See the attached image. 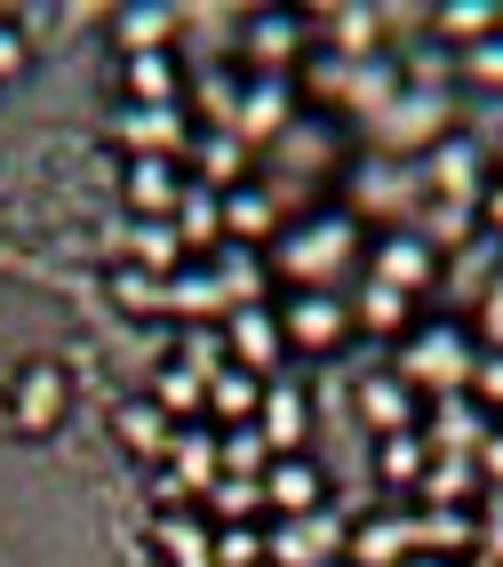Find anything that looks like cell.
<instances>
[{
  "instance_id": "obj_1",
  "label": "cell",
  "mask_w": 503,
  "mask_h": 567,
  "mask_svg": "<svg viewBox=\"0 0 503 567\" xmlns=\"http://www.w3.org/2000/svg\"><path fill=\"white\" fill-rule=\"evenodd\" d=\"M472 368H480V352H472V328H463V320L415 328L408 352H400V375L415 392H463V384H472Z\"/></svg>"
},
{
  "instance_id": "obj_2",
  "label": "cell",
  "mask_w": 503,
  "mask_h": 567,
  "mask_svg": "<svg viewBox=\"0 0 503 567\" xmlns=\"http://www.w3.org/2000/svg\"><path fill=\"white\" fill-rule=\"evenodd\" d=\"M273 312H280L288 352H343L352 344V305L336 288H288V305H273Z\"/></svg>"
},
{
  "instance_id": "obj_3",
  "label": "cell",
  "mask_w": 503,
  "mask_h": 567,
  "mask_svg": "<svg viewBox=\"0 0 503 567\" xmlns=\"http://www.w3.org/2000/svg\"><path fill=\"white\" fill-rule=\"evenodd\" d=\"M72 415V375H64V360H24L17 375H9V424L24 432V440H41V432H57Z\"/></svg>"
},
{
  "instance_id": "obj_4",
  "label": "cell",
  "mask_w": 503,
  "mask_h": 567,
  "mask_svg": "<svg viewBox=\"0 0 503 567\" xmlns=\"http://www.w3.org/2000/svg\"><path fill=\"white\" fill-rule=\"evenodd\" d=\"M280 360H288V336H280V312H273V305H232V312H224V368L264 375V384H273Z\"/></svg>"
},
{
  "instance_id": "obj_5",
  "label": "cell",
  "mask_w": 503,
  "mask_h": 567,
  "mask_svg": "<svg viewBox=\"0 0 503 567\" xmlns=\"http://www.w3.org/2000/svg\"><path fill=\"white\" fill-rule=\"evenodd\" d=\"M296 128V81L288 72H248L240 81V112H232V136L240 144H273Z\"/></svg>"
},
{
  "instance_id": "obj_6",
  "label": "cell",
  "mask_w": 503,
  "mask_h": 567,
  "mask_svg": "<svg viewBox=\"0 0 503 567\" xmlns=\"http://www.w3.org/2000/svg\"><path fill=\"white\" fill-rule=\"evenodd\" d=\"M343 248H352V216H312V224H296V233L280 240V272L296 280V288H320L336 264H343Z\"/></svg>"
},
{
  "instance_id": "obj_7",
  "label": "cell",
  "mask_w": 503,
  "mask_h": 567,
  "mask_svg": "<svg viewBox=\"0 0 503 567\" xmlns=\"http://www.w3.org/2000/svg\"><path fill=\"white\" fill-rule=\"evenodd\" d=\"M240 56L248 72H288L296 56H312V17H296V9H264L240 24Z\"/></svg>"
},
{
  "instance_id": "obj_8",
  "label": "cell",
  "mask_w": 503,
  "mask_h": 567,
  "mask_svg": "<svg viewBox=\"0 0 503 567\" xmlns=\"http://www.w3.org/2000/svg\"><path fill=\"white\" fill-rule=\"evenodd\" d=\"M184 184H192V168L184 161H129V176H121V200H129V224H168L176 216V200H184Z\"/></svg>"
},
{
  "instance_id": "obj_9",
  "label": "cell",
  "mask_w": 503,
  "mask_h": 567,
  "mask_svg": "<svg viewBox=\"0 0 503 567\" xmlns=\"http://www.w3.org/2000/svg\"><path fill=\"white\" fill-rule=\"evenodd\" d=\"M360 424L376 440H392V432H423V392L408 384V375H360Z\"/></svg>"
},
{
  "instance_id": "obj_10",
  "label": "cell",
  "mask_w": 503,
  "mask_h": 567,
  "mask_svg": "<svg viewBox=\"0 0 503 567\" xmlns=\"http://www.w3.org/2000/svg\"><path fill=\"white\" fill-rule=\"evenodd\" d=\"M264 504H273L280 519H320L328 472H320L312 456H273V464H264Z\"/></svg>"
},
{
  "instance_id": "obj_11",
  "label": "cell",
  "mask_w": 503,
  "mask_h": 567,
  "mask_svg": "<svg viewBox=\"0 0 503 567\" xmlns=\"http://www.w3.org/2000/svg\"><path fill=\"white\" fill-rule=\"evenodd\" d=\"M112 440H121L136 464H168L176 415H168L161 400H152V392H136V400H112Z\"/></svg>"
},
{
  "instance_id": "obj_12",
  "label": "cell",
  "mask_w": 503,
  "mask_h": 567,
  "mask_svg": "<svg viewBox=\"0 0 503 567\" xmlns=\"http://www.w3.org/2000/svg\"><path fill=\"white\" fill-rule=\"evenodd\" d=\"M256 432L273 440V456H304V440H312V400H304V384L273 375V384H264V408H256Z\"/></svg>"
},
{
  "instance_id": "obj_13",
  "label": "cell",
  "mask_w": 503,
  "mask_h": 567,
  "mask_svg": "<svg viewBox=\"0 0 503 567\" xmlns=\"http://www.w3.org/2000/svg\"><path fill=\"white\" fill-rule=\"evenodd\" d=\"M121 89H129L136 112H176V96H184V64H176V49L121 56Z\"/></svg>"
},
{
  "instance_id": "obj_14",
  "label": "cell",
  "mask_w": 503,
  "mask_h": 567,
  "mask_svg": "<svg viewBox=\"0 0 503 567\" xmlns=\"http://www.w3.org/2000/svg\"><path fill=\"white\" fill-rule=\"evenodd\" d=\"M168 224H176V240H184V256H201V264H208V256L224 248V193H208V184L192 176Z\"/></svg>"
},
{
  "instance_id": "obj_15",
  "label": "cell",
  "mask_w": 503,
  "mask_h": 567,
  "mask_svg": "<svg viewBox=\"0 0 503 567\" xmlns=\"http://www.w3.org/2000/svg\"><path fill=\"white\" fill-rule=\"evenodd\" d=\"M415 551V519L408 512H368L352 527V567H400Z\"/></svg>"
},
{
  "instance_id": "obj_16",
  "label": "cell",
  "mask_w": 503,
  "mask_h": 567,
  "mask_svg": "<svg viewBox=\"0 0 503 567\" xmlns=\"http://www.w3.org/2000/svg\"><path fill=\"white\" fill-rule=\"evenodd\" d=\"M192 176L208 184V193H232V184H248V144L232 136V128H201L192 136V161H184Z\"/></svg>"
},
{
  "instance_id": "obj_17",
  "label": "cell",
  "mask_w": 503,
  "mask_h": 567,
  "mask_svg": "<svg viewBox=\"0 0 503 567\" xmlns=\"http://www.w3.org/2000/svg\"><path fill=\"white\" fill-rule=\"evenodd\" d=\"M152 559H161V567H216L208 527L192 512H152Z\"/></svg>"
},
{
  "instance_id": "obj_18",
  "label": "cell",
  "mask_w": 503,
  "mask_h": 567,
  "mask_svg": "<svg viewBox=\"0 0 503 567\" xmlns=\"http://www.w3.org/2000/svg\"><path fill=\"white\" fill-rule=\"evenodd\" d=\"M112 136L129 144V161H152V153H161V161H184V121H176V112H136V104H129Z\"/></svg>"
},
{
  "instance_id": "obj_19",
  "label": "cell",
  "mask_w": 503,
  "mask_h": 567,
  "mask_svg": "<svg viewBox=\"0 0 503 567\" xmlns=\"http://www.w3.org/2000/svg\"><path fill=\"white\" fill-rule=\"evenodd\" d=\"M256 408H264V375L208 368V415H216V432H232V424H256Z\"/></svg>"
},
{
  "instance_id": "obj_20",
  "label": "cell",
  "mask_w": 503,
  "mask_h": 567,
  "mask_svg": "<svg viewBox=\"0 0 503 567\" xmlns=\"http://www.w3.org/2000/svg\"><path fill=\"white\" fill-rule=\"evenodd\" d=\"M280 233V208H273V193H248V184H232L224 193V248H240V240H273Z\"/></svg>"
},
{
  "instance_id": "obj_21",
  "label": "cell",
  "mask_w": 503,
  "mask_h": 567,
  "mask_svg": "<svg viewBox=\"0 0 503 567\" xmlns=\"http://www.w3.org/2000/svg\"><path fill=\"white\" fill-rule=\"evenodd\" d=\"M376 280H383V288H400V296H415L423 280H432V248H423L415 233H392V240L376 248Z\"/></svg>"
},
{
  "instance_id": "obj_22",
  "label": "cell",
  "mask_w": 503,
  "mask_h": 567,
  "mask_svg": "<svg viewBox=\"0 0 503 567\" xmlns=\"http://www.w3.org/2000/svg\"><path fill=\"white\" fill-rule=\"evenodd\" d=\"M376 472H383V487H423V472H432V440H423V432L376 440Z\"/></svg>"
},
{
  "instance_id": "obj_23",
  "label": "cell",
  "mask_w": 503,
  "mask_h": 567,
  "mask_svg": "<svg viewBox=\"0 0 503 567\" xmlns=\"http://www.w3.org/2000/svg\"><path fill=\"white\" fill-rule=\"evenodd\" d=\"M415 544H423V551H440V559H455V551H472V544H480V519L463 512V504H440V512H423V519H415Z\"/></svg>"
},
{
  "instance_id": "obj_24",
  "label": "cell",
  "mask_w": 503,
  "mask_h": 567,
  "mask_svg": "<svg viewBox=\"0 0 503 567\" xmlns=\"http://www.w3.org/2000/svg\"><path fill=\"white\" fill-rule=\"evenodd\" d=\"M152 400H161V408L176 415V424H184V415L201 424V415H208V375L192 368V360H176V368H161V384H152Z\"/></svg>"
},
{
  "instance_id": "obj_25",
  "label": "cell",
  "mask_w": 503,
  "mask_h": 567,
  "mask_svg": "<svg viewBox=\"0 0 503 567\" xmlns=\"http://www.w3.org/2000/svg\"><path fill=\"white\" fill-rule=\"evenodd\" d=\"M216 464H224V480H264L273 440H264L256 424H232V432H216Z\"/></svg>"
},
{
  "instance_id": "obj_26",
  "label": "cell",
  "mask_w": 503,
  "mask_h": 567,
  "mask_svg": "<svg viewBox=\"0 0 503 567\" xmlns=\"http://www.w3.org/2000/svg\"><path fill=\"white\" fill-rule=\"evenodd\" d=\"M176 9H121V17H112V41H121L129 56H144V49H168L176 41Z\"/></svg>"
},
{
  "instance_id": "obj_27",
  "label": "cell",
  "mask_w": 503,
  "mask_h": 567,
  "mask_svg": "<svg viewBox=\"0 0 503 567\" xmlns=\"http://www.w3.org/2000/svg\"><path fill=\"white\" fill-rule=\"evenodd\" d=\"M423 440H432V447H480V440H487V432H480V400H472V392L440 400L432 424H423Z\"/></svg>"
},
{
  "instance_id": "obj_28",
  "label": "cell",
  "mask_w": 503,
  "mask_h": 567,
  "mask_svg": "<svg viewBox=\"0 0 503 567\" xmlns=\"http://www.w3.org/2000/svg\"><path fill=\"white\" fill-rule=\"evenodd\" d=\"M201 504H208L216 527H256V512H264V480H216Z\"/></svg>"
},
{
  "instance_id": "obj_29",
  "label": "cell",
  "mask_w": 503,
  "mask_h": 567,
  "mask_svg": "<svg viewBox=\"0 0 503 567\" xmlns=\"http://www.w3.org/2000/svg\"><path fill=\"white\" fill-rule=\"evenodd\" d=\"M352 328H383V336L408 328V296H400V288H383V280H368V288H360V305H352Z\"/></svg>"
},
{
  "instance_id": "obj_30",
  "label": "cell",
  "mask_w": 503,
  "mask_h": 567,
  "mask_svg": "<svg viewBox=\"0 0 503 567\" xmlns=\"http://www.w3.org/2000/svg\"><path fill=\"white\" fill-rule=\"evenodd\" d=\"M455 72H463V81H472V89H495V96H503V24L487 32V41L455 49Z\"/></svg>"
},
{
  "instance_id": "obj_31",
  "label": "cell",
  "mask_w": 503,
  "mask_h": 567,
  "mask_svg": "<svg viewBox=\"0 0 503 567\" xmlns=\"http://www.w3.org/2000/svg\"><path fill=\"white\" fill-rule=\"evenodd\" d=\"M112 296H121V305H136V312H168V280H161V272H136V264H121V272H112Z\"/></svg>"
},
{
  "instance_id": "obj_32",
  "label": "cell",
  "mask_w": 503,
  "mask_h": 567,
  "mask_svg": "<svg viewBox=\"0 0 503 567\" xmlns=\"http://www.w3.org/2000/svg\"><path fill=\"white\" fill-rule=\"evenodd\" d=\"M432 168H440V184H448V193H480V153H472V136H448Z\"/></svg>"
},
{
  "instance_id": "obj_33",
  "label": "cell",
  "mask_w": 503,
  "mask_h": 567,
  "mask_svg": "<svg viewBox=\"0 0 503 567\" xmlns=\"http://www.w3.org/2000/svg\"><path fill=\"white\" fill-rule=\"evenodd\" d=\"M208 551H216V567H264V527H216Z\"/></svg>"
},
{
  "instance_id": "obj_34",
  "label": "cell",
  "mask_w": 503,
  "mask_h": 567,
  "mask_svg": "<svg viewBox=\"0 0 503 567\" xmlns=\"http://www.w3.org/2000/svg\"><path fill=\"white\" fill-rule=\"evenodd\" d=\"M503 24V9H472V0H463V9H440V32L455 49H472V41H487V32Z\"/></svg>"
},
{
  "instance_id": "obj_35",
  "label": "cell",
  "mask_w": 503,
  "mask_h": 567,
  "mask_svg": "<svg viewBox=\"0 0 503 567\" xmlns=\"http://www.w3.org/2000/svg\"><path fill=\"white\" fill-rule=\"evenodd\" d=\"M463 392L480 400V415H503V352H487V360L472 368V384H463Z\"/></svg>"
},
{
  "instance_id": "obj_36",
  "label": "cell",
  "mask_w": 503,
  "mask_h": 567,
  "mask_svg": "<svg viewBox=\"0 0 503 567\" xmlns=\"http://www.w3.org/2000/svg\"><path fill=\"white\" fill-rule=\"evenodd\" d=\"M24 64H32L24 24H17V17H0V81H24Z\"/></svg>"
},
{
  "instance_id": "obj_37",
  "label": "cell",
  "mask_w": 503,
  "mask_h": 567,
  "mask_svg": "<svg viewBox=\"0 0 503 567\" xmlns=\"http://www.w3.org/2000/svg\"><path fill=\"white\" fill-rule=\"evenodd\" d=\"M472 336H487V344L503 352V288H487V305H480V328Z\"/></svg>"
},
{
  "instance_id": "obj_38",
  "label": "cell",
  "mask_w": 503,
  "mask_h": 567,
  "mask_svg": "<svg viewBox=\"0 0 503 567\" xmlns=\"http://www.w3.org/2000/svg\"><path fill=\"white\" fill-rule=\"evenodd\" d=\"M480 208H487V233H503V176L480 184Z\"/></svg>"
},
{
  "instance_id": "obj_39",
  "label": "cell",
  "mask_w": 503,
  "mask_h": 567,
  "mask_svg": "<svg viewBox=\"0 0 503 567\" xmlns=\"http://www.w3.org/2000/svg\"><path fill=\"white\" fill-rule=\"evenodd\" d=\"M480 464H487V480L503 487V432H487V440H480Z\"/></svg>"
},
{
  "instance_id": "obj_40",
  "label": "cell",
  "mask_w": 503,
  "mask_h": 567,
  "mask_svg": "<svg viewBox=\"0 0 503 567\" xmlns=\"http://www.w3.org/2000/svg\"><path fill=\"white\" fill-rule=\"evenodd\" d=\"M400 567H455V559H440V551H408Z\"/></svg>"
}]
</instances>
